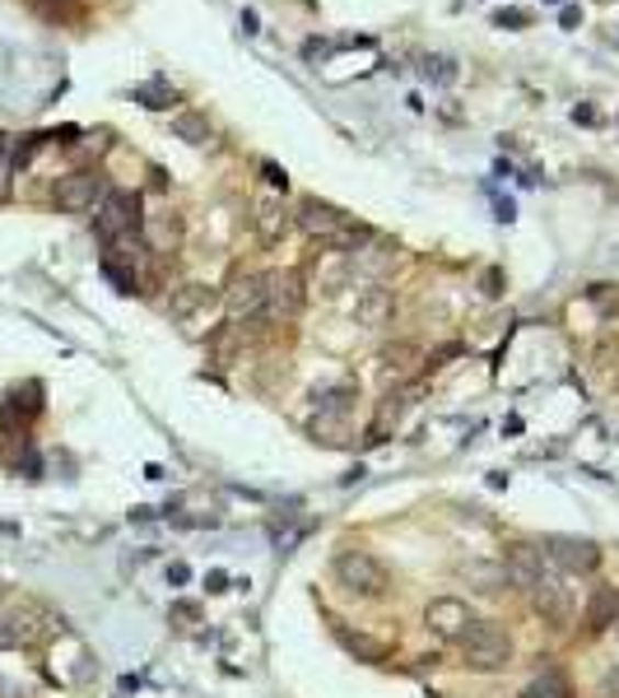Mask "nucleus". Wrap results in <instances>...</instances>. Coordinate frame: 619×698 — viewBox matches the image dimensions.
I'll use <instances>...</instances> for the list:
<instances>
[{"label": "nucleus", "instance_id": "1", "mask_svg": "<svg viewBox=\"0 0 619 698\" xmlns=\"http://www.w3.org/2000/svg\"><path fill=\"white\" fill-rule=\"evenodd\" d=\"M294 224L307 233V238H317L322 247H331V251H345V257H354V251L369 243V228H359L350 215H345V210L326 205V201H317V196L299 201Z\"/></svg>", "mask_w": 619, "mask_h": 698}, {"label": "nucleus", "instance_id": "2", "mask_svg": "<svg viewBox=\"0 0 619 698\" xmlns=\"http://www.w3.org/2000/svg\"><path fill=\"white\" fill-rule=\"evenodd\" d=\"M461 662L471 671H503L513 662V633L494 624V619H475V624L461 633Z\"/></svg>", "mask_w": 619, "mask_h": 698}, {"label": "nucleus", "instance_id": "3", "mask_svg": "<svg viewBox=\"0 0 619 698\" xmlns=\"http://www.w3.org/2000/svg\"><path fill=\"white\" fill-rule=\"evenodd\" d=\"M336 582L359 600H382L386 592H392V573H386V564L369 550L336 554Z\"/></svg>", "mask_w": 619, "mask_h": 698}, {"label": "nucleus", "instance_id": "4", "mask_svg": "<svg viewBox=\"0 0 619 698\" xmlns=\"http://www.w3.org/2000/svg\"><path fill=\"white\" fill-rule=\"evenodd\" d=\"M103 270H108V280L122 289V294H135L140 289V280H145V270H149V247L135 238H117V243H108V251H103Z\"/></svg>", "mask_w": 619, "mask_h": 698}, {"label": "nucleus", "instance_id": "5", "mask_svg": "<svg viewBox=\"0 0 619 698\" xmlns=\"http://www.w3.org/2000/svg\"><path fill=\"white\" fill-rule=\"evenodd\" d=\"M103 196H108V182H103L99 168H75V172H66V178L56 182V191H52L56 210H66V215H85V210H93Z\"/></svg>", "mask_w": 619, "mask_h": 698}, {"label": "nucleus", "instance_id": "6", "mask_svg": "<svg viewBox=\"0 0 619 698\" xmlns=\"http://www.w3.org/2000/svg\"><path fill=\"white\" fill-rule=\"evenodd\" d=\"M140 224L145 219H140V196H135V191H108V196L99 201V219H93V228H99L103 243L131 238Z\"/></svg>", "mask_w": 619, "mask_h": 698}, {"label": "nucleus", "instance_id": "7", "mask_svg": "<svg viewBox=\"0 0 619 698\" xmlns=\"http://www.w3.org/2000/svg\"><path fill=\"white\" fill-rule=\"evenodd\" d=\"M540 554L559 564L564 573H596L601 568V550H596V540H583V536H550Z\"/></svg>", "mask_w": 619, "mask_h": 698}, {"label": "nucleus", "instance_id": "8", "mask_svg": "<svg viewBox=\"0 0 619 698\" xmlns=\"http://www.w3.org/2000/svg\"><path fill=\"white\" fill-rule=\"evenodd\" d=\"M527 596H531V610H536L540 619H545L550 629H564L569 619H573V592H569L559 577H550V573H545V577H540Z\"/></svg>", "mask_w": 619, "mask_h": 698}, {"label": "nucleus", "instance_id": "9", "mask_svg": "<svg viewBox=\"0 0 619 698\" xmlns=\"http://www.w3.org/2000/svg\"><path fill=\"white\" fill-rule=\"evenodd\" d=\"M266 299H270V275H238L228 284L224 307H228V317L251 322V317H266Z\"/></svg>", "mask_w": 619, "mask_h": 698}, {"label": "nucleus", "instance_id": "10", "mask_svg": "<svg viewBox=\"0 0 619 698\" xmlns=\"http://www.w3.org/2000/svg\"><path fill=\"white\" fill-rule=\"evenodd\" d=\"M424 624H429V633L438 638H452V643H461V633H466L475 619H471V606L457 596H438L429 600V610H424Z\"/></svg>", "mask_w": 619, "mask_h": 698}, {"label": "nucleus", "instance_id": "11", "mask_svg": "<svg viewBox=\"0 0 619 698\" xmlns=\"http://www.w3.org/2000/svg\"><path fill=\"white\" fill-rule=\"evenodd\" d=\"M299 313H303V275H299V270H275V275H270L266 317L270 322H289Z\"/></svg>", "mask_w": 619, "mask_h": 698}, {"label": "nucleus", "instance_id": "12", "mask_svg": "<svg viewBox=\"0 0 619 698\" xmlns=\"http://www.w3.org/2000/svg\"><path fill=\"white\" fill-rule=\"evenodd\" d=\"M503 573H508L513 587L531 592L540 577H545V554H540L536 545H527V540H517V545H508V559H503Z\"/></svg>", "mask_w": 619, "mask_h": 698}, {"label": "nucleus", "instance_id": "13", "mask_svg": "<svg viewBox=\"0 0 619 698\" xmlns=\"http://www.w3.org/2000/svg\"><path fill=\"white\" fill-rule=\"evenodd\" d=\"M392 289L386 284H363L359 289V303H354V322L363 326V331H378V326H386V317H392Z\"/></svg>", "mask_w": 619, "mask_h": 698}, {"label": "nucleus", "instance_id": "14", "mask_svg": "<svg viewBox=\"0 0 619 698\" xmlns=\"http://www.w3.org/2000/svg\"><path fill=\"white\" fill-rule=\"evenodd\" d=\"M251 210H257L251 219H257V233H261L266 243H275L280 233L289 228V210H284V201L275 196V191H266V196H257V205H251Z\"/></svg>", "mask_w": 619, "mask_h": 698}, {"label": "nucleus", "instance_id": "15", "mask_svg": "<svg viewBox=\"0 0 619 698\" xmlns=\"http://www.w3.org/2000/svg\"><path fill=\"white\" fill-rule=\"evenodd\" d=\"M610 624H619V587H596L587 600V629L606 633Z\"/></svg>", "mask_w": 619, "mask_h": 698}, {"label": "nucleus", "instance_id": "16", "mask_svg": "<svg viewBox=\"0 0 619 698\" xmlns=\"http://www.w3.org/2000/svg\"><path fill=\"white\" fill-rule=\"evenodd\" d=\"M313 270H317V284L326 289V294H336V289H345V280L354 275V270H350V257H345V251H331V247H326L322 257L313 261Z\"/></svg>", "mask_w": 619, "mask_h": 698}, {"label": "nucleus", "instance_id": "17", "mask_svg": "<svg viewBox=\"0 0 619 698\" xmlns=\"http://www.w3.org/2000/svg\"><path fill=\"white\" fill-rule=\"evenodd\" d=\"M172 131H178L187 145H210V140H215V126H210L205 116H196V112H182L178 122H172Z\"/></svg>", "mask_w": 619, "mask_h": 698}, {"label": "nucleus", "instance_id": "18", "mask_svg": "<svg viewBox=\"0 0 619 698\" xmlns=\"http://www.w3.org/2000/svg\"><path fill=\"white\" fill-rule=\"evenodd\" d=\"M178 238H182L178 215H164V219H154V224H149V243L159 247V251H172V247H178Z\"/></svg>", "mask_w": 619, "mask_h": 698}, {"label": "nucleus", "instance_id": "19", "mask_svg": "<svg viewBox=\"0 0 619 698\" xmlns=\"http://www.w3.org/2000/svg\"><path fill=\"white\" fill-rule=\"evenodd\" d=\"M135 99H140L145 108H172V103H178V89L164 85V80H154V85H140V89H135Z\"/></svg>", "mask_w": 619, "mask_h": 698}, {"label": "nucleus", "instance_id": "20", "mask_svg": "<svg viewBox=\"0 0 619 698\" xmlns=\"http://www.w3.org/2000/svg\"><path fill=\"white\" fill-rule=\"evenodd\" d=\"M521 698H573V689H569V680L564 675H545V680H536V685H527V694Z\"/></svg>", "mask_w": 619, "mask_h": 698}, {"label": "nucleus", "instance_id": "21", "mask_svg": "<svg viewBox=\"0 0 619 698\" xmlns=\"http://www.w3.org/2000/svg\"><path fill=\"white\" fill-rule=\"evenodd\" d=\"M410 359H415V349H410V345L386 349V354H382V378H386V382H392V378H405V373H410Z\"/></svg>", "mask_w": 619, "mask_h": 698}, {"label": "nucleus", "instance_id": "22", "mask_svg": "<svg viewBox=\"0 0 619 698\" xmlns=\"http://www.w3.org/2000/svg\"><path fill=\"white\" fill-rule=\"evenodd\" d=\"M201 303H205V289H201V284H187V289H182V294H178V299H172V303H168V313H172V317H178V322H187V317H191V313H196V307H201Z\"/></svg>", "mask_w": 619, "mask_h": 698}, {"label": "nucleus", "instance_id": "23", "mask_svg": "<svg viewBox=\"0 0 619 698\" xmlns=\"http://www.w3.org/2000/svg\"><path fill=\"white\" fill-rule=\"evenodd\" d=\"M10 172H14V140L0 135V201L10 196Z\"/></svg>", "mask_w": 619, "mask_h": 698}, {"label": "nucleus", "instance_id": "24", "mask_svg": "<svg viewBox=\"0 0 619 698\" xmlns=\"http://www.w3.org/2000/svg\"><path fill=\"white\" fill-rule=\"evenodd\" d=\"M5 648H24V638H19L10 615H0V652H5Z\"/></svg>", "mask_w": 619, "mask_h": 698}, {"label": "nucleus", "instance_id": "25", "mask_svg": "<svg viewBox=\"0 0 619 698\" xmlns=\"http://www.w3.org/2000/svg\"><path fill=\"white\" fill-rule=\"evenodd\" d=\"M596 698H619V666H610L601 675V685H596Z\"/></svg>", "mask_w": 619, "mask_h": 698}, {"label": "nucleus", "instance_id": "26", "mask_svg": "<svg viewBox=\"0 0 619 698\" xmlns=\"http://www.w3.org/2000/svg\"><path fill=\"white\" fill-rule=\"evenodd\" d=\"M494 24H503V29H508V24H527V10H503V14H494Z\"/></svg>", "mask_w": 619, "mask_h": 698}, {"label": "nucleus", "instance_id": "27", "mask_svg": "<svg viewBox=\"0 0 619 698\" xmlns=\"http://www.w3.org/2000/svg\"><path fill=\"white\" fill-rule=\"evenodd\" d=\"M0 596H5V592H0Z\"/></svg>", "mask_w": 619, "mask_h": 698}]
</instances>
